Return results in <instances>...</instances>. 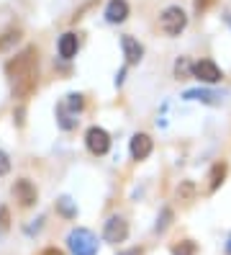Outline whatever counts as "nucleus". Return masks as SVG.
<instances>
[{"instance_id":"1","label":"nucleus","mask_w":231,"mask_h":255,"mask_svg":"<svg viewBox=\"0 0 231 255\" xmlns=\"http://www.w3.org/2000/svg\"><path fill=\"white\" fill-rule=\"evenodd\" d=\"M36 62H39V52L34 47H26L18 57L10 59V62L5 65V72H8V78L13 83L15 96L23 98V96H28L36 88V78H39Z\"/></svg>"},{"instance_id":"2","label":"nucleus","mask_w":231,"mask_h":255,"mask_svg":"<svg viewBox=\"0 0 231 255\" xmlns=\"http://www.w3.org/2000/svg\"><path fill=\"white\" fill-rule=\"evenodd\" d=\"M67 245H70L72 255H95V253H98V240H95V235H92L90 230H82V227H77V230L70 232Z\"/></svg>"},{"instance_id":"3","label":"nucleus","mask_w":231,"mask_h":255,"mask_svg":"<svg viewBox=\"0 0 231 255\" xmlns=\"http://www.w3.org/2000/svg\"><path fill=\"white\" fill-rule=\"evenodd\" d=\"M85 109V98L80 96V93H70L67 98H65V103L59 106V111H57V119H59V124H62V129H72L75 124H77V114H80Z\"/></svg>"},{"instance_id":"4","label":"nucleus","mask_w":231,"mask_h":255,"mask_svg":"<svg viewBox=\"0 0 231 255\" xmlns=\"http://www.w3.org/2000/svg\"><path fill=\"white\" fill-rule=\"evenodd\" d=\"M185 26H188V16H185V10L177 8V5H169L159 16V28L167 36H177Z\"/></svg>"},{"instance_id":"5","label":"nucleus","mask_w":231,"mask_h":255,"mask_svg":"<svg viewBox=\"0 0 231 255\" xmlns=\"http://www.w3.org/2000/svg\"><path fill=\"white\" fill-rule=\"evenodd\" d=\"M85 144L92 155H105L108 147H111V137H108V131L100 129V127H90L87 134H85Z\"/></svg>"},{"instance_id":"6","label":"nucleus","mask_w":231,"mask_h":255,"mask_svg":"<svg viewBox=\"0 0 231 255\" xmlns=\"http://www.w3.org/2000/svg\"><path fill=\"white\" fill-rule=\"evenodd\" d=\"M193 78H198L200 83H219L224 75L213 59H200V62L193 65Z\"/></svg>"},{"instance_id":"7","label":"nucleus","mask_w":231,"mask_h":255,"mask_svg":"<svg viewBox=\"0 0 231 255\" xmlns=\"http://www.w3.org/2000/svg\"><path fill=\"white\" fill-rule=\"evenodd\" d=\"M103 237L108 240V243H123V240L129 237V224H126V219H121V217H111V219L105 222Z\"/></svg>"},{"instance_id":"8","label":"nucleus","mask_w":231,"mask_h":255,"mask_svg":"<svg viewBox=\"0 0 231 255\" xmlns=\"http://www.w3.org/2000/svg\"><path fill=\"white\" fill-rule=\"evenodd\" d=\"M121 47H123V57H126L129 65H139V62H142L144 47H142V44H139L134 36H123V39H121Z\"/></svg>"},{"instance_id":"9","label":"nucleus","mask_w":231,"mask_h":255,"mask_svg":"<svg viewBox=\"0 0 231 255\" xmlns=\"http://www.w3.org/2000/svg\"><path fill=\"white\" fill-rule=\"evenodd\" d=\"M13 196L18 199L23 206H31V204L36 201V188H34V183H31V181L21 178V181H15V186H13Z\"/></svg>"},{"instance_id":"10","label":"nucleus","mask_w":231,"mask_h":255,"mask_svg":"<svg viewBox=\"0 0 231 255\" xmlns=\"http://www.w3.org/2000/svg\"><path fill=\"white\" fill-rule=\"evenodd\" d=\"M152 155V137L149 134H134L131 139V157L134 160H147Z\"/></svg>"},{"instance_id":"11","label":"nucleus","mask_w":231,"mask_h":255,"mask_svg":"<svg viewBox=\"0 0 231 255\" xmlns=\"http://www.w3.org/2000/svg\"><path fill=\"white\" fill-rule=\"evenodd\" d=\"M126 16H129V3H126V0H111V3L105 5V18L111 23L126 21Z\"/></svg>"},{"instance_id":"12","label":"nucleus","mask_w":231,"mask_h":255,"mask_svg":"<svg viewBox=\"0 0 231 255\" xmlns=\"http://www.w3.org/2000/svg\"><path fill=\"white\" fill-rule=\"evenodd\" d=\"M77 47H80L77 34H62V39H59V57L72 59V57L77 54Z\"/></svg>"},{"instance_id":"13","label":"nucleus","mask_w":231,"mask_h":255,"mask_svg":"<svg viewBox=\"0 0 231 255\" xmlns=\"http://www.w3.org/2000/svg\"><path fill=\"white\" fill-rule=\"evenodd\" d=\"M224 178H226V162H216L213 168H211V175H208V188L211 191H216L221 183H224Z\"/></svg>"},{"instance_id":"14","label":"nucleus","mask_w":231,"mask_h":255,"mask_svg":"<svg viewBox=\"0 0 231 255\" xmlns=\"http://www.w3.org/2000/svg\"><path fill=\"white\" fill-rule=\"evenodd\" d=\"M185 98H188V101H203V103H211V106L219 103V101H216L219 96L211 93V91H188V93H185Z\"/></svg>"},{"instance_id":"15","label":"nucleus","mask_w":231,"mask_h":255,"mask_svg":"<svg viewBox=\"0 0 231 255\" xmlns=\"http://www.w3.org/2000/svg\"><path fill=\"white\" fill-rule=\"evenodd\" d=\"M190 72H193L190 59H188V57H180L177 62H175V75H177V78H188Z\"/></svg>"},{"instance_id":"16","label":"nucleus","mask_w":231,"mask_h":255,"mask_svg":"<svg viewBox=\"0 0 231 255\" xmlns=\"http://www.w3.org/2000/svg\"><path fill=\"white\" fill-rule=\"evenodd\" d=\"M172 255H195V243H190V240H182L180 245L172 248Z\"/></svg>"},{"instance_id":"17","label":"nucleus","mask_w":231,"mask_h":255,"mask_svg":"<svg viewBox=\"0 0 231 255\" xmlns=\"http://www.w3.org/2000/svg\"><path fill=\"white\" fill-rule=\"evenodd\" d=\"M57 206H59V212L65 214V217H75V214H77V209L72 206V201H70V199H59V201H57Z\"/></svg>"},{"instance_id":"18","label":"nucleus","mask_w":231,"mask_h":255,"mask_svg":"<svg viewBox=\"0 0 231 255\" xmlns=\"http://www.w3.org/2000/svg\"><path fill=\"white\" fill-rule=\"evenodd\" d=\"M13 41H18V31H8V34H3V39H0V49L10 47Z\"/></svg>"},{"instance_id":"19","label":"nucleus","mask_w":231,"mask_h":255,"mask_svg":"<svg viewBox=\"0 0 231 255\" xmlns=\"http://www.w3.org/2000/svg\"><path fill=\"white\" fill-rule=\"evenodd\" d=\"M169 219H172V212H169V209H164V212H162V222H157V232H164V230H167Z\"/></svg>"},{"instance_id":"20","label":"nucleus","mask_w":231,"mask_h":255,"mask_svg":"<svg viewBox=\"0 0 231 255\" xmlns=\"http://www.w3.org/2000/svg\"><path fill=\"white\" fill-rule=\"evenodd\" d=\"M10 170V160H8V155L3 152V149H0V175H5Z\"/></svg>"},{"instance_id":"21","label":"nucleus","mask_w":231,"mask_h":255,"mask_svg":"<svg viewBox=\"0 0 231 255\" xmlns=\"http://www.w3.org/2000/svg\"><path fill=\"white\" fill-rule=\"evenodd\" d=\"M8 217H10L8 209H0V230H3V232L8 230Z\"/></svg>"},{"instance_id":"22","label":"nucleus","mask_w":231,"mask_h":255,"mask_svg":"<svg viewBox=\"0 0 231 255\" xmlns=\"http://www.w3.org/2000/svg\"><path fill=\"white\" fill-rule=\"evenodd\" d=\"M211 3H216V0H195V8H198V10H206Z\"/></svg>"},{"instance_id":"23","label":"nucleus","mask_w":231,"mask_h":255,"mask_svg":"<svg viewBox=\"0 0 231 255\" xmlns=\"http://www.w3.org/2000/svg\"><path fill=\"white\" fill-rule=\"evenodd\" d=\"M41 255H65V253H62V250H57V248H49V250H44Z\"/></svg>"},{"instance_id":"24","label":"nucleus","mask_w":231,"mask_h":255,"mask_svg":"<svg viewBox=\"0 0 231 255\" xmlns=\"http://www.w3.org/2000/svg\"><path fill=\"white\" fill-rule=\"evenodd\" d=\"M226 253L231 255V237H229V243H226Z\"/></svg>"},{"instance_id":"25","label":"nucleus","mask_w":231,"mask_h":255,"mask_svg":"<svg viewBox=\"0 0 231 255\" xmlns=\"http://www.w3.org/2000/svg\"><path fill=\"white\" fill-rule=\"evenodd\" d=\"M229 21H231V18H229Z\"/></svg>"}]
</instances>
